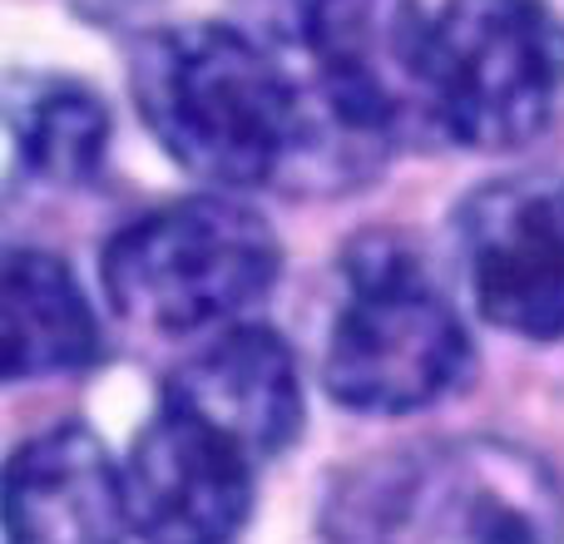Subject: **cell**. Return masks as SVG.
I'll list each match as a JSON object with an SVG mask.
<instances>
[{
    "instance_id": "9",
    "label": "cell",
    "mask_w": 564,
    "mask_h": 544,
    "mask_svg": "<svg viewBox=\"0 0 564 544\" xmlns=\"http://www.w3.org/2000/svg\"><path fill=\"white\" fill-rule=\"evenodd\" d=\"M169 401L188 406L208 426L228 431L258 460H273L302 431V377L288 341L268 327H238L198 351L164 387Z\"/></svg>"
},
{
    "instance_id": "3",
    "label": "cell",
    "mask_w": 564,
    "mask_h": 544,
    "mask_svg": "<svg viewBox=\"0 0 564 544\" xmlns=\"http://www.w3.org/2000/svg\"><path fill=\"white\" fill-rule=\"evenodd\" d=\"M322 387L361 416H411L470 377V331L401 238H361L341 263Z\"/></svg>"
},
{
    "instance_id": "1",
    "label": "cell",
    "mask_w": 564,
    "mask_h": 544,
    "mask_svg": "<svg viewBox=\"0 0 564 544\" xmlns=\"http://www.w3.org/2000/svg\"><path fill=\"white\" fill-rule=\"evenodd\" d=\"M129 85L159 149L218 188L273 184L322 139L302 59L218 20L144 35Z\"/></svg>"
},
{
    "instance_id": "10",
    "label": "cell",
    "mask_w": 564,
    "mask_h": 544,
    "mask_svg": "<svg viewBox=\"0 0 564 544\" xmlns=\"http://www.w3.org/2000/svg\"><path fill=\"white\" fill-rule=\"evenodd\" d=\"M99 357V322L69 268L20 248L6 258V377H55Z\"/></svg>"
},
{
    "instance_id": "4",
    "label": "cell",
    "mask_w": 564,
    "mask_h": 544,
    "mask_svg": "<svg viewBox=\"0 0 564 544\" xmlns=\"http://www.w3.org/2000/svg\"><path fill=\"white\" fill-rule=\"evenodd\" d=\"M426 124L480 154L520 149L564 95V15L550 0H446L421 20Z\"/></svg>"
},
{
    "instance_id": "5",
    "label": "cell",
    "mask_w": 564,
    "mask_h": 544,
    "mask_svg": "<svg viewBox=\"0 0 564 544\" xmlns=\"http://www.w3.org/2000/svg\"><path fill=\"white\" fill-rule=\"evenodd\" d=\"M282 248L238 198H184L109 238L99 272L115 312L149 331H204L268 297Z\"/></svg>"
},
{
    "instance_id": "11",
    "label": "cell",
    "mask_w": 564,
    "mask_h": 544,
    "mask_svg": "<svg viewBox=\"0 0 564 544\" xmlns=\"http://www.w3.org/2000/svg\"><path fill=\"white\" fill-rule=\"evenodd\" d=\"M10 134L25 174L45 184H89L109 154V109L89 85L65 75L10 79Z\"/></svg>"
},
{
    "instance_id": "2",
    "label": "cell",
    "mask_w": 564,
    "mask_h": 544,
    "mask_svg": "<svg viewBox=\"0 0 564 544\" xmlns=\"http://www.w3.org/2000/svg\"><path fill=\"white\" fill-rule=\"evenodd\" d=\"M327 544H564V490L496 436L397 450L337 486Z\"/></svg>"
},
{
    "instance_id": "12",
    "label": "cell",
    "mask_w": 564,
    "mask_h": 544,
    "mask_svg": "<svg viewBox=\"0 0 564 544\" xmlns=\"http://www.w3.org/2000/svg\"><path fill=\"white\" fill-rule=\"evenodd\" d=\"M302 6H312V0H302Z\"/></svg>"
},
{
    "instance_id": "6",
    "label": "cell",
    "mask_w": 564,
    "mask_h": 544,
    "mask_svg": "<svg viewBox=\"0 0 564 544\" xmlns=\"http://www.w3.org/2000/svg\"><path fill=\"white\" fill-rule=\"evenodd\" d=\"M456 238L480 317L525 341L564 337V174L480 184L460 204Z\"/></svg>"
},
{
    "instance_id": "7",
    "label": "cell",
    "mask_w": 564,
    "mask_h": 544,
    "mask_svg": "<svg viewBox=\"0 0 564 544\" xmlns=\"http://www.w3.org/2000/svg\"><path fill=\"white\" fill-rule=\"evenodd\" d=\"M258 466L228 431L164 396L124 460L129 525L144 544H234L253 515Z\"/></svg>"
},
{
    "instance_id": "8",
    "label": "cell",
    "mask_w": 564,
    "mask_h": 544,
    "mask_svg": "<svg viewBox=\"0 0 564 544\" xmlns=\"http://www.w3.org/2000/svg\"><path fill=\"white\" fill-rule=\"evenodd\" d=\"M124 470L79 421L25 440L6 466V544H124Z\"/></svg>"
}]
</instances>
